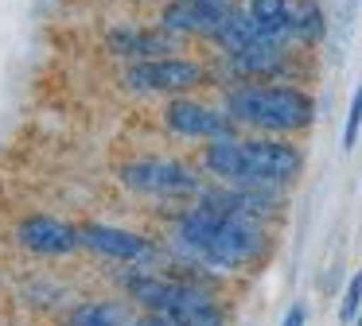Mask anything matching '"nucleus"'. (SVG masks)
Instances as JSON below:
<instances>
[{
  "label": "nucleus",
  "instance_id": "nucleus-1",
  "mask_svg": "<svg viewBox=\"0 0 362 326\" xmlns=\"http://www.w3.org/2000/svg\"><path fill=\"white\" fill-rule=\"evenodd\" d=\"M226 113L234 124L269 136H288L315 121V101L300 85L273 82H234L226 85Z\"/></svg>",
  "mask_w": 362,
  "mask_h": 326
},
{
  "label": "nucleus",
  "instance_id": "nucleus-2",
  "mask_svg": "<svg viewBox=\"0 0 362 326\" xmlns=\"http://www.w3.org/2000/svg\"><path fill=\"white\" fill-rule=\"evenodd\" d=\"M121 287L141 303L144 310L175 318L180 326H222V307L211 299L203 284L195 279H175V276H160V272H125Z\"/></svg>",
  "mask_w": 362,
  "mask_h": 326
},
{
  "label": "nucleus",
  "instance_id": "nucleus-3",
  "mask_svg": "<svg viewBox=\"0 0 362 326\" xmlns=\"http://www.w3.org/2000/svg\"><path fill=\"white\" fill-rule=\"evenodd\" d=\"M304 152L284 136H242V186H284L300 175Z\"/></svg>",
  "mask_w": 362,
  "mask_h": 326
},
{
  "label": "nucleus",
  "instance_id": "nucleus-4",
  "mask_svg": "<svg viewBox=\"0 0 362 326\" xmlns=\"http://www.w3.org/2000/svg\"><path fill=\"white\" fill-rule=\"evenodd\" d=\"M121 183L136 194H152V198H199L203 194L199 171L180 159H164V155L129 159L121 167Z\"/></svg>",
  "mask_w": 362,
  "mask_h": 326
},
{
  "label": "nucleus",
  "instance_id": "nucleus-5",
  "mask_svg": "<svg viewBox=\"0 0 362 326\" xmlns=\"http://www.w3.org/2000/svg\"><path fill=\"white\" fill-rule=\"evenodd\" d=\"M211 78V70L195 59H180V54H160V59H141L125 66V85L136 93H168L180 97L191 93L195 85H203Z\"/></svg>",
  "mask_w": 362,
  "mask_h": 326
},
{
  "label": "nucleus",
  "instance_id": "nucleus-6",
  "mask_svg": "<svg viewBox=\"0 0 362 326\" xmlns=\"http://www.w3.org/2000/svg\"><path fill=\"white\" fill-rule=\"evenodd\" d=\"M164 124L168 132L183 140H214V136H230L238 128L234 116L226 113V105L214 109L206 101H195L191 93H180V97H168L164 105Z\"/></svg>",
  "mask_w": 362,
  "mask_h": 326
},
{
  "label": "nucleus",
  "instance_id": "nucleus-7",
  "mask_svg": "<svg viewBox=\"0 0 362 326\" xmlns=\"http://www.w3.org/2000/svg\"><path fill=\"white\" fill-rule=\"evenodd\" d=\"M222 66L234 82H276L284 78V70L292 66V51L284 39H253L242 51L222 54Z\"/></svg>",
  "mask_w": 362,
  "mask_h": 326
},
{
  "label": "nucleus",
  "instance_id": "nucleus-8",
  "mask_svg": "<svg viewBox=\"0 0 362 326\" xmlns=\"http://www.w3.org/2000/svg\"><path fill=\"white\" fill-rule=\"evenodd\" d=\"M16 241L35 256H66L74 248H82L78 241V225L59 222L51 214H28L24 222L16 225Z\"/></svg>",
  "mask_w": 362,
  "mask_h": 326
},
{
  "label": "nucleus",
  "instance_id": "nucleus-9",
  "mask_svg": "<svg viewBox=\"0 0 362 326\" xmlns=\"http://www.w3.org/2000/svg\"><path fill=\"white\" fill-rule=\"evenodd\" d=\"M78 241H82V248H90L98 256H110V260H121V264H141L156 253L141 233L117 229V225H102V222H82Z\"/></svg>",
  "mask_w": 362,
  "mask_h": 326
},
{
  "label": "nucleus",
  "instance_id": "nucleus-10",
  "mask_svg": "<svg viewBox=\"0 0 362 326\" xmlns=\"http://www.w3.org/2000/svg\"><path fill=\"white\" fill-rule=\"evenodd\" d=\"M230 8L214 4V0H168L160 8V28H168L172 35H199L211 39L222 28Z\"/></svg>",
  "mask_w": 362,
  "mask_h": 326
},
{
  "label": "nucleus",
  "instance_id": "nucleus-11",
  "mask_svg": "<svg viewBox=\"0 0 362 326\" xmlns=\"http://www.w3.org/2000/svg\"><path fill=\"white\" fill-rule=\"evenodd\" d=\"M105 47L110 54L129 62H141V59H160V54H172L175 51V35L168 28H136V23H117V28L105 35Z\"/></svg>",
  "mask_w": 362,
  "mask_h": 326
},
{
  "label": "nucleus",
  "instance_id": "nucleus-12",
  "mask_svg": "<svg viewBox=\"0 0 362 326\" xmlns=\"http://www.w3.org/2000/svg\"><path fill=\"white\" fill-rule=\"evenodd\" d=\"M245 12L265 39L292 43V0H245Z\"/></svg>",
  "mask_w": 362,
  "mask_h": 326
},
{
  "label": "nucleus",
  "instance_id": "nucleus-13",
  "mask_svg": "<svg viewBox=\"0 0 362 326\" xmlns=\"http://www.w3.org/2000/svg\"><path fill=\"white\" fill-rule=\"evenodd\" d=\"M327 35V16L320 0H292V43L315 47Z\"/></svg>",
  "mask_w": 362,
  "mask_h": 326
},
{
  "label": "nucleus",
  "instance_id": "nucleus-14",
  "mask_svg": "<svg viewBox=\"0 0 362 326\" xmlns=\"http://www.w3.org/2000/svg\"><path fill=\"white\" fill-rule=\"evenodd\" d=\"M71 326H125V322L105 303H82V307L71 310Z\"/></svg>",
  "mask_w": 362,
  "mask_h": 326
},
{
  "label": "nucleus",
  "instance_id": "nucleus-15",
  "mask_svg": "<svg viewBox=\"0 0 362 326\" xmlns=\"http://www.w3.org/2000/svg\"><path fill=\"white\" fill-rule=\"evenodd\" d=\"M358 310H362V268L351 276V284H346V291H343V303H339V322L351 326L354 318H358Z\"/></svg>",
  "mask_w": 362,
  "mask_h": 326
},
{
  "label": "nucleus",
  "instance_id": "nucleus-16",
  "mask_svg": "<svg viewBox=\"0 0 362 326\" xmlns=\"http://www.w3.org/2000/svg\"><path fill=\"white\" fill-rule=\"evenodd\" d=\"M358 128H362V85L354 90L351 109H346V124H343V147H346V152L358 144Z\"/></svg>",
  "mask_w": 362,
  "mask_h": 326
},
{
  "label": "nucleus",
  "instance_id": "nucleus-17",
  "mask_svg": "<svg viewBox=\"0 0 362 326\" xmlns=\"http://www.w3.org/2000/svg\"><path fill=\"white\" fill-rule=\"evenodd\" d=\"M133 326H180L175 318H168V315H156V310H148V315H141Z\"/></svg>",
  "mask_w": 362,
  "mask_h": 326
},
{
  "label": "nucleus",
  "instance_id": "nucleus-18",
  "mask_svg": "<svg viewBox=\"0 0 362 326\" xmlns=\"http://www.w3.org/2000/svg\"><path fill=\"white\" fill-rule=\"evenodd\" d=\"M304 318H308V310L296 303V307H292L288 315H284V322H281V326H304Z\"/></svg>",
  "mask_w": 362,
  "mask_h": 326
},
{
  "label": "nucleus",
  "instance_id": "nucleus-19",
  "mask_svg": "<svg viewBox=\"0 0 362 326\" xmlns=\"http://www.w3.org/2000/svg\"><path fill=\"white\" fill-rule=\"evenodd\" d=\"M214 4H226V8H234V4H245V0H214Z\"/></svg>",
  "mask_w": 362,
  "mask_h": 326
},
{
  "label": "nucleus",
  "instance_id": "nucleus-20",
  "mask_svg": "<svg viewBox=\"0 0 362 326\" xmlns=\"http://www.w3.org/2000/svg\"><path fill=\"white\" fill-rule=\"evenodd\" d=\"M354 326H362V310H358V318H354Z\"/></svg>",
  "mask_w": 362,
  "mask_h": 326
}]
</instances>
